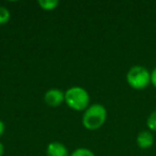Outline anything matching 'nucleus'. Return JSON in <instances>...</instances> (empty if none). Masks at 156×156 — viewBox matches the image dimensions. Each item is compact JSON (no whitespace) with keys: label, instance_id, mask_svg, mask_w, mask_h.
<instances>
[{"label":"nucleus","instance_id":"nucleus-1","mask_svg":"<svg viewBox=\"0 0 156 156\" xmlns=\"http://www.w3.org/2000/svg\"><path fill=\"white\" fill-rule=\"evenodd\" d=\"M107 119V110L102 104L94 103L90 105L83 115V125L88 130H98L105 124Z\"/></svg>","mask_w":156,"mask_h":156},{"label":"nucleus","instance_id":"nucleus-2","mask_svg":"<svg viewBox=\"0 0 156 156\" xmlns=\"http://www.w3.org/2000/svg\"><path fill=\"white\" fill-rule=\"evenodd\" d=\"M64 103L73 110L85 111L90 106V94L85 88L73 86L64 92Z\"/></svg>","mask_w":156,"mask_h":156},{"label":"nucleus","instance_id":"nucleus-3","mask_svg":"<svg viewBox=\"0 0 156 156\" xmlns=\"http://www.w3.org/2000/svg\"><path fill=\"white\" fill-rule=\"evenodd\" d=\"M128 86L135 90H143L151 83V72L142 65H134L126 74Z\"/></svg>","mask_w":156,"mask_h":156},{"label":"nucleus","instance_id":"nucleus-4","mask_svg":"<svg viewBox=\"0 0 156 156\" xmlns=\"http://www.w3.org/2000/svg\"><path fill=\"white\" fill-rule=\"evenodd\" d=\"M44 102L50 107L60 106L62 103H64V92L56 88L47 90L44 94Z\"/></svg>","mask_w":156,"mask_h":156},{"label":"nucleus","instance_id":"nucleus-5","mask_svg":"<svg viewBox=\"0 0 156 156\" xmlns=\"http://www.w3.org/2000/svg\"><path fill=\"white\" fill-rule=\"evenodd\" d=\"M46 155L47 156H69V150L59 141H52L47 144L46 147Z\"/></svg>","mask_w":156,"mask_h":156},{"label":"nucleus","instance_id":"nucleus-6","mask_svg":"<svg viewBox=\"0 0 156 156\" xmlns=\"http://www.w3.org/2000/svg\"><path fill=\"white\" fill-rule=\"evenodd\" d=\"M136 142L140 149L147 150L150 149L152 145L154 144V136L152 134L151 130H141L138 135H137Z\"/></svg>","mask_w":156,"mask_h":156},{"label":"nucleus","instance_id":"nucleus-7","mask_svg":"<svg viewBox=\"0 0 156 156\" xmlns=\"http://www.w3.org/2000/svg\"><path fill=\"white\" fill-rule=\"evenodd\" d=\"M37 5L44 11H52L59 5V1L57 0H39Z\"/></svg>","mask_w":156,"mask_h":156},{"label":"nucleus","instance_id":"nucleus-8","mask_svg":"<svg viewBox=\"0 0 156 156\" xmlns=\"http://www.w3.org/2000/svg\"><path fill=\"white\" fill-rule=\"evenodd\" d=\"M11 18V13L5 5H0V26L7 24Z\"/></svg>","mask_w":156,"mask_h":156},{"label":"nucleus","instance_id":"nucleus-9","mask_svg":"<svg viewBox=\"0 0 156 156\" xmlns=\"http://www.w3.org/2000/svg\"><path fill=\"white\" fill-rule=\"evenodd\" d=\"M69 156H95V154L87 147H78V149L74 150L69 154Z\"/></svg>","mask_w":156,"mask_h":156},{"label":"nucleus","instance_id":"nucleus-10","mask_svg":"<svg viewBox=\"0 0 156 156\" xmlns=\"http://www.w3.org/2000/svg\"><path fill=\"white\" fill-rule=\"evenodd\" d=\"M147 126L149 130L156 132V110L152 111L147 119Z\"/></svg>","mask_w":156,"mask_h":156},{"label":"nucleus","instance_id":"nucleus-11","mask_svg":"<svg viewBox=\"0 0 156 156\" xmlns=\"http://www.w3.org/2000/svg\"><path fill=\"white\" fill-rule=\"evenodd\" d=\"M151 83L154 88H156V67H154L153 71L151 72Z\"/></svg>","mask_w":156,"mask_h":156},{"label":"nucleus","instance_id":"nucleus-12","mask_svg":"<svg viewBox=\"0 0 156 156\" xmlns=\"http://www.w3.org/2000/svg\"><path fill=\"white\" fill-rule=\"evenodd\" d=\"M5 130V123H3L2 120L0 119V137H1L3 135Z\"/></svg>","mask_w":156,"mask_h":156},{"label":"nucleus","instance_id":"nucleus-13","mask_svg":"<svg viewBox=\"0 0 156 156\" xmlns=\"http://www.w3.org/2000/svg\"><path fill=\"white\" fill-rule=\"evenodd\" d=\"M3 154H5V145L0 141V156H3Z\"/></svg>","mask_w":156,"mask_h":156}]
</instances>
